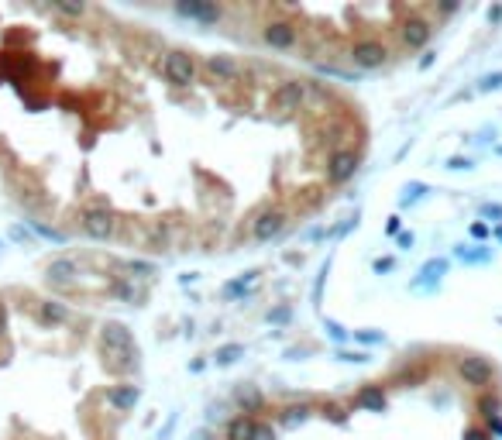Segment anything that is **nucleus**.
I'll list each match as a JSON object with an SVG mask.
<instances>
[{"instance_id":"nucleus-22","label":"nucleus","mask_w":502,"mask_h":440,"mask_svg":"<svg viewBox=\"0 0 502 440\" xmlns=\"http://www.w3.org/2000/svg\"><path fill=\"white\" fill-rule=\"evenodd\" d=\"M478 402H482L485 420H496V416H499V406H502V402H499V396H482V399H478Z\"/></svg>"},{"instance_id":"nucleus-14","label":"nucleus","mask_w":502,"mask_h":440,"mask_svg":"<svg viewBox=\"0 0 502 440\" xmlns=\"http://www.w3.org/2000/svg\"><path fill=\"white\" fill-rule=\"evenodd\" d=\"M138 385H117V389H111L107 392V402L114 406V409H121V413H128V409H135L138 406Z\"/></svg>"},{"instance_id":"nucleus-25","label":"nucleus","mask_w":502,"mask_h":440,"mask_svg":"<svg viewBox=\"0 0 502 440\" xmlns=\"http://www.w3.org/2000/svg\"><path fill=\"white\" fill-rule=\"evenodd\" d=\"M56 11H62V14H69V18H79V14H83L86 7H83V4H58Z\"/></svg>"},{"instance_id":"nucleus-7","label":"nucleus","mask_w":502,"mask_h":440,"mask_svg":"<svg viewBox=\"0 0 502 440\" xmlns=\"http://www.w3.org/2000/svg\"><path fill=\"white\" fill-rule=\"evenodd\" d=\"M286 227V210H279V207H265V210H258L251 217V237L255 241H272L279 230Z\"/></svg>"},{"instance_id":"nucleus-20","label":"nucleus","mask_w":502,"mask_h":440,"mask_svg":"<svg viewBox=\"0 0 502 440\" xmlns=\"http://www.w3.org/2000/svg\"><path fill=\"white\" fill-rule=\"evenodd\" d=\"M237 402H241L245 413H258V409H262V392H258V389H241V392H237Z\"/></svg>"},{"instance_id":"nucleus-4","label":"nucleus","mask_w":502,"mask_h":440,"mask_svg":"<svg viewBox=\"0 0 502 440\" xmlns=\"http://www.w3.org/2000/svg\"><path fill=\"white\" fill-rule=\"evenodd\" d=\"M458 375H461L468 385H475V389H488V385L496 382V368L488 358H478V354H468L458 362Z\"/></svg>"},{"instance_id":"nucleus-1","label":"nucleus","mask_w":502,"mask_h":440,"mask_svg":"<svg viewBox=\"0 0 502 440\" xmlns=\"http://www.w3.org/2000/svg\"><path fill=\"white\" fill-rule=\"evenodd\" d=\"M162 76L169 79V83H175V86H190V83H196V62L190 52H183V48H165L162 52Z\"/></svg>"},{"instance_id":"nucleus-33","label":"nucleus","mask_w":502,"mask_h":440,"mask_svg":"<svg viewBox=\"0 0 502 440\" xmlns=\"http://www.w3.org/2000/svg\"><path fill=\"white\" fill-rule=\"evenodd\" d=\"M488 426H492V430H496V434L502 437V420H499V416H496V420H488Z\"/></svg>"},{"instance_id":"nucleus-5","label":"nucleus","mask_w":502,"mask_h":440,"mask_svg":"<svg viewBox=\"0 0 502 440\" xmlns=\"http://www.w3.org/2000/svg\"><path fill=\"white\" fill-rule=\"evenodd\" d=\"M269 103L275 114H296V111H303V79H286V83H279Z\"/></svg>"},{"instance_id":"nucleus-30","label":"nucleus","mask_w":502,"mask_h":440,"mask_svg":"<svg viewBox=\"0 0 502 440\" xmlns=\"http://www.w3.org/2000/svg\"><path fill=\"white\" fill-rule=\"evenodd\" d=\"M482 213H485V217H502V207H492V203H485Z\"/></svg>"},{"instance_id":"nucleus-24","label":"nucleus","mask_w":502,"mask_h":440,"mask_svg":"<svg viewBox=\"0 0 502 440\" xmlns=\"http://www.w3.org/2000/svg\"><path fill=\"white\" fill-rule=\"evenodd\" d=\"M241 358V347L234 344V347H220V354H217V362L220 364H227V362H237Z\"/></svg>"},{"instance_id":"nucleus-3","label":"nucleus","mask_w":502,"mask_h":440,"mask_svg":"<svg viewBox=\"0 0 502 440\" xmlns=\"http://www.w3.org/2000/svg\"><path fill=\"white\" fill-rule=\"evenodd\" d=\"M351 62L358 69H379L389 62V48L379 39H358L351 45Z\"/></svg>"},{"instance_id":"nucleus-16","label":"nucleus","mask_w":502,"mask_h":440,"mask_svg":"<svg viewBox=\"0 0 502 440\" xmlns=\"http://www.w3.org/2000/svg\"><path fill=\"white\" fill-rule=\"evenodd\" d=\"M39 320L41 324H66L69 320V307L58 303V300H45V303H39Z\"/></svg>"},{"instance_id":"nucleus-11","label":"nucleus","mask_w":502,"mask_h":440,"mask_svg":"<svg viewBox=\"0 0 502 440\" xmlns=\"http://www.w3.org/2000/svg\"><path fill=\"white\" fill-rule=\"evenodd\" d=\"M337 96L330 86H324L320 79H303V111H324Z\"/></svg>"},{"instance_id":"nucleus-9","label":"nucleus","mask_w":502,"mask_h":440,"mask_svg":"<svg viewBox=\"0 0 502 440\" xmlns=\"http://www.w3.org/2000/svg\"><path fill=\"white\" fill-rule=\"evenodd\" d=\"M262 41L269 48H275V52H286V48H292L299 41V31H296V24H290V21H269L262 28Z\"/></svg>"},{"instance_id":"nucleus-26","label":"nucleus","mask_w":502,"mask_h":440,"mask_svg":"<svg viewBox=\"0 0 502 440\" xmlns=\"http://www.w3.org/2000/svg\"><path fill=\"white\" fill-rule=\"evenodd\" d=\"M464 440H492V437H488V430H478V426H471V430L464 434Z\"/></svg>"},{"instance_id":"nucleus-32","label":"nucleus","mask_w":502,"mask_h":440,"mask_svg":"<svg viewBox=\"0 0 502 440\" xmlns=\"http://www.w3.org/2000/svg\"><path fill=\"white\" fill-rule=\"evenodd\" d=\"M375 268H379V272H386V268H392V258H382V262H375Z\"/></svg>"},{"instance_id":"nucleus-13","label":"nucleus","mask_w":502,"mask_h":440,"mask_svg":"<svg viewBox=\"0 0 502 440\" xmlns=\"http://www.w3.org/2000/svg\"><path fill=\"white\" fill-rule=\"evenodd\" d=\"M76 258H56L52 265H48V272H45V279H48V286L56 289H69L73 282H76Z\"/></svg>"},{"instance_id":"nucleus-6","label":"nucleus","mask_w":502,"mask_h":440,"mask_svg":"<svg viewBox=\"0 0 502 440\" xmlns=\"http://www.w3.org/2000/svg\"><path fill=\"white\" fill-rule=\"evenodd\" d=\"M358 162H362V152L358 148H337V152L327 155V179L330 183H348L351 175L358 173Z\"/></svg>"},{"instance_id":"nucleus-34","label":"nucleus","mask_w":502,"mask_h":440,"mask_svg":"<svg viewBox=\"0 0 502 440\" xmlns=\"http://www.w3.org/2000/svg\"><path fill=\"white\" fill-rule=\"evenodd\" d=\"M193 440H210V434H196Z\"/></svg>"},{"instance_id":"nucleus-8","label":"nucleus","mask_w":502,"mask_h":440,"mask_svg":"<svg viewBox=\"0 0 502 440\" xmlns=\"http://www.w3.org/2000/svg\"><path fill=\"white\" fill-rule=\"evenodd\" d=\"M175 224L173 220H152L148 227H145V237H141V245L155 255H162V251H173L175 248Z\"/></svg>"},{"instance_id":"nucleus-18","label":"nucleus","mask_w":502,"mask_h":440,"mask_svg":"<svg viewBox=\"0 0 502 440\" xmlns=\"http://www.w3.org/2000/svg\"><path fill=\"white\" fill-rule=\"evenodd\" d=\"M251 430H255V416H234L227 423V440H251Z\"/></svg>"},{"instance_id":"nucleus-10","label":"nucleus","mask_w":502,"mask_h":440,"mask_svg":"<svg viewBox=\"0 0 502 440\" xmlns=\"http://www.w3.org/2000/svg\"><path fill=\"white\" fill-rule=\"evenodd\" d=\"M430 21L426 18H406L399 24V41H403L406 48H424L426 41H430Z\"/></svg>"},{"instance_id":"nucleus-17","label":"nucleus","mask_w":502,"mask_h":440,"mask_svg":"<svg viewBox=\"0 0 502 440\" xmlns=\"http://www.w3.org/2000/svg\"><path fill=\"white\" fill-rule=\"evenodd\" d=\"M309 413H313V406H307V402H299V406H286V409H282V416H279V423H282L286 430H292V426H299V423L307 420Z\"/></svg>"},{"instance_id":"nucleus-23","label":"nucleus","mask_w":502,"mask_h":440,"mask_svg":"<svg viewBox=\"0 0 502 440\" xmlns=\"http://www.w3.org/2000/svg\"><path fill=\"white\" fill-rule=\"evenodd\" d=\"M251 440H275L272 437V426L265 420H255V430H251Z\"/></svg>"},{"instance_id":"nucleus-27","label":"nucleus","mask_w":502,"mask_h":440,"mask_svg":"<svg viewBox=\"0 0 502 440\" xmlns=\"http://www.w3.org/2000/svg\"><path fill=\"white\" fill-rule=\"evenodd\" d=\"M437 272H444V262H430V265H426L424 272H420V275H426V279H434Z\"/></svg>"},{"instance_id":"nucleus-2","label":"nucleus","mask_w":502,"mask_h":440,"mask_svg":"<svg viewBox=\"0 0 502 440\" xmlns=\"http://www.w3.org/2000/svg\"><path fill=\"white\" fill-rule=\"evenodd\" d=\"M79 227H83V234H90L93 241H107V237L117 234V217L107 207H86L79 213Z\"/></svg>"},{"instance_id":"nucleus-29","label":"nucleus","mask_w":502,"mask_h":440,"mask_svg":"<svg viewBox=\"0 0 502 440\" xmlns=\"http://www.w3.org/2000/svg\"><path fill=\"white\" fill-rule=\"evenodd\" d=\"M269 320H290V309H286V307L272 309V313H269Z\"/></svg>"},{"instance_id":"nucleus-19","label":"nucleus","mask_w":502,"mask_h":440,"mask_svg":"<svg viewBox=\"0 0 502 440\" xmlns=\"http://www.w3.org/2000/svg\"><path fill=\"white\" fill-rule=\"evenodd\" d=\"M114 296L117 300H128V303H141L145 300V289L135 286L131 279H121V282H114Z\"/></svg>"},{"instance_id":"nucleus-28","label":"nucleus","mask_w":502,"mask_h":440,"mask_svg":"<svg viewBox=\"0 0 502 440\" xmlns=\"http://www.w3.org/2000/svg\"><path fill=\"white\" fill-rule=\"evenodd\" d=\"M499 83H502V76H499V73H496V76L482 79V83H478V90H496V86H499Z\"/></svg>"},{"instance_id":"nucleus-15","label":"nucleus","mask_w":502,"mask_h":440,"mask_svg":"<svg viewBox=\"0 0 502 440\" xmlns=\"http://www.w3.org/2000/svg\"><path fill=\"white\" fill-rule=\"evenodd\" d=\"M175 11H179V14H186V18L207 21V24H210V21H220V14H224L217 4H175Z\"/></svg>"},{"instance_id":"nucleus-12","label":"nucleus","mask_w":502,"mask_h":440,"mask_svg":"<svg viewBox=\"0 0 502 440\" xmlns=\"http://www.w3.org/2000/svg\"><path fill=\"white\" fill-rule=\"evenodd\" d=\"M203 73H207L213 83H234V79L241 76V66H237L231 56H210L203 62Z\"/></svg>"},{"instance_id":"nucleus-21","label":"nucleus","mask_w":502,"mask_h":440,"mask_svg":"<svg viewBox=\"0 0 502 440\" xmlns=\"http://www.w3.org/2000/svg\"><path fill=\"white\" fill-rule=\"evenodd\" d=\"M362 406H368V409H382L386 406V392L379 389V385H372V389H362Z\"/></svg>"},{"instance_id":"nucleus-31","label":"nucleus","mask_w":502,"mask_h":440,"mask_svg":"<svg viewBox=\"0 0 502 440\" xmlns=\"http://www.w3.org/2000/svg\"><path fill=\"white\" fill-rule=\"evenodd\" d=\"M454 11H458V4H454V0H451V4H441V14H454Z\"/></svg>"}]
</instances>
